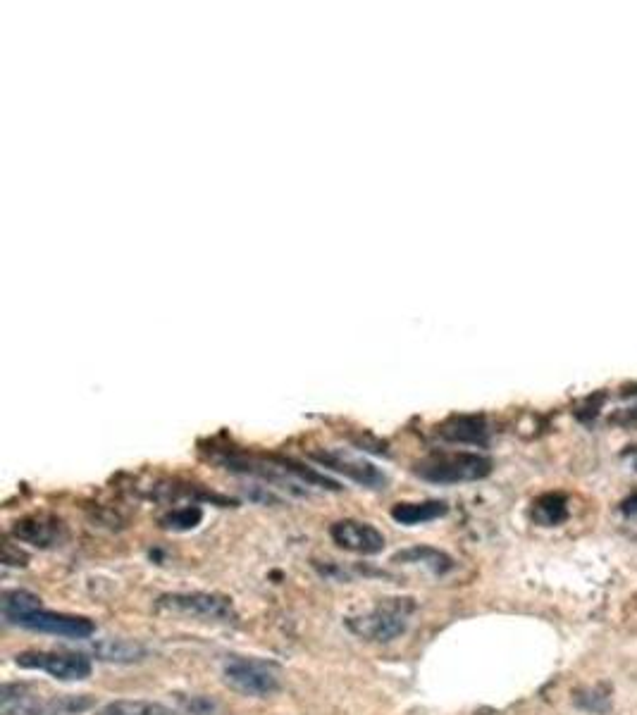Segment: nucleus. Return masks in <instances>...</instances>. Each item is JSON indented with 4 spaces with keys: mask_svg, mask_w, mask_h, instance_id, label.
<instances>
[{
    "mask_svg": "<svg viewBox=\"0 0 637 715\" xmlns=\"http://www.w3.org/2000/svg\"><path fill=\"white\" fill-rule=\"evenodd\" d=\"M222 680L232 692L253 696V699H268V696L280 692L282 687L280 670L275 663L246 656H232L222 665Z\"/></svg>",
    "mask_w": 637,
    "mask_h": 715,
    "instance_id": "obj_5",
    "label": "nucleus"
},
{
    "mask_svg": "<svg viewBox=\"0 0 637 715\" xmlns=\"http://www.w3.org/2000/svg\"><path fill=\"white\" fill-rule=\"evenodd\" d=\"M12 537L22 544L36 546V549H55V546H60L67 539V527L55 515H27V518L17 520L12 525Z\"/></svg>",
    "mask_w": 637,
    "mask_h": 715,
    "instance_id": "obj_10",
    "label": "nucleus"
},
{
    "mask_svg": "<svg viewBox=\"0 0 637 715\" xmlns=\"http://www.w3.org/2000/svg\"><path fill=\"white\" fill-rule=\"evenodd\" d=\"M89 656L103 663H141L148 658V649L134 639H96L89 646Z\"/></svg>",
    "mask_w": 637,
    "mask_h": 715,
    "instance_id": "obj_12",
    "label": "nucleus"
},
{
    "mask_svg": "<svg viewBox=\"0 0 637 715\" xmlns=\"http://www.w3.org/2000/svg\"><path fill=\"white\" fill-rule=\"evenodd\" d=\"M437 434L451 444H468V446H485L490 439V429H487L485 418L480 415H456L437 427Z\"/></svg>",
    "mask_w": 637,
    "mask_h": 715,
    "instance_id": "obj_11",
    "label": "nucleus"
},
{
    "mask_svg": "<svg viewBox=\"0 0 637 715\" xmlns=\"http://www.w3.org/2000/svg\"><path fill=\"white\" fill-rule=\"evenodd\" d=\"M621 511L626 513V515L637 513V496H630L628 501H623V503H621Z\"/></svg>",
    "mask_w": 637,
    "mask_h": 715,
    "instance_id": "obj_21",
    "label": "nucleus"
},
{
    "mask_svg": "<svg viewBox=\"0 0 637 715\" xmlns=\"http://www.w3.org/2000/svg\"><path fill=\"white\" fill-rule=\"evenodd\" d=\"M492 472V460L480 453L451 451V453H430L413 463V475L423 482L432 484H461L485 480Z\"/></svg>",
    "mask_w": 637,
    "mask_h": 715,
    "instance_id": "obj_3",
    "label": "nucleus"
},
{
    "mask_svg": "<svg viewBox=\"0 0 637 715\" xmlns=\"http://www.w3.org/2000/svg\"><path fill=\"white\" fill-rule=\"evenodd\" d=\"M96 706L91 694H58L32 682H5L0 715H82Z\"/></svg>",
    "mask_w": 637,
    "mask_h": 715,
    "instance_id": "obj_1",
    "label": "nucleus"
},
{
    "mask_svg": "<svg viewBox=\"0 0 637 715\" xmlns=\"http://www.w3.org/2000/svg\"><path fill=\"white\" fill-rule=\"evenodd\" d=\"M177 704L179 711H184L187 715H218V704L208 696L201 694H177Z\"/></svg>",
    "mask_w": 637,
    "mask_h": 715,
    "instance_id": "obj_19",
    "label": "nucleus"
},
{
    "mask_svg": "<svg viewBox=\"0 0 637 715\" xmlns=\"http://www.w3.org/2000/svg\"><path fill=\"white\" fill-rule=\"evenodd\" d=\"M96 715H179L177 708H172L163 701L148 699H120L101 706Z\"/></svg>",
    "mask_w": 637,
    "mask_h": 715,
    "instance_id": "obj_15",
    "label": "nucleus"
},
{
    "mask_svg": "<svg viewBox=\"0 0 637 715\" xmlns=\"http://www.w3.org/2000/svg\"><path fill=\"white\" fill-rule=\"evenodd\" d=\"M156 611L199 620V623H237L239 615L230 596L218 592H172L158 596Z\"/></svg>",
    "mask_w": 637,
    "mask_h": 715,
    "instance_id": "obj_4",
    "label": "nucleus"
},
{
    "mask_svg": "<svg viewBox=\"0 0 637 715\" xmlns=\"http://www.w3.org/2000/svg\"><path fill=\"white\" fill-rule=\"evenodd\" d=\"M36 608L41 606V599L32 592H27V589H8V592L3 594V618L5 623L12 618H17V615L36 611Z\"/></svg>",
    "mask_w": 637,
    "mask_h": 715,
    "instance_id": "obj_17",
    "label": "nucleus"
},
{
    "mask_svg": "<svg viewBox=\"0 0 637 715\" xmlns=\"http://www.w3.org/2000/svg\"><path fill=\"white\" fill-rule=\"evenodd\" d=\"M449 513V506L444 501H404L392 506V520L404 527L425 525V522L439 520Z\"/></svg>",
    "mask_w": 637,
    "mask_h": 715,
    "instance_id": "obj_13",
    "label": "nucleus"
},
{
    "mask_svg": "<svg viewBox=\"0 0 637 715\" xmlns=\"http://www.w3.org/2000/svg\"><path fill=\"white\" fill-rule=\"evenodd\" d=\"M15 665L24 670H39V673L51 675L60 682H82L89 680L91 673H94L91 656L79 654V651L29 649L15 656Z\"/></svg>",
    "mask_w": 637,
    "mask_h": 715,
    "instance_id": "obj_6",
    "label": "nucleus"
},
{
    "mask_svg": "<svg viewBox=\"0 0 637 715\" xmlns=\"http://www.w3.org/2000/svg\"><path fill=\"white\" fill-rule=\"evenodd\" d=\"M311 458L318 465H323L327 470H335L339 475L349 477L361 487L380 491L387 489V475L380 468H375L373 463L361 456H354V453L342 451V449H325V451H313Z\"/></svg>",
    "mask_w": 637,
    "mask_h": 715,
    "instance_id": "obj_8",
    "label": "nucleus"
},
{
    "mask_svg": "<svg viewBox=\"0 0 637 715\" xmlns=\"http://www.w3.org/2000/svg\"><path fill=\"white\" fill-rule=\"evenodd\" d=\"M533 518L540 527H556L568 518V503L564 494H544L533 503Z\"/></svg>",
    "mask_w": 637,
    "mask_h": 715,
    "instance_id": "obj_16",
    "label": "nucleus"
},
{
    "mask_svg": "<svg viewBox=\"0 0 637 715\" xmlns=\"http://www.w3.org/2000/svg\"><path fill=\"white\" fill-rule=\"evenodd\" d=\"M416 608L418 603L411 596H387V599L377 601L368 613L346 618V627L366 642L389 644L408 630Z\"/></svg>",
    "mask_w": 637,
    "mask_h": 715,
    "instance_id": "obj_2",
    "label": "nucleus"
},
{
    "mask_svg": "<svg viewBox=\"0 0 637 715\" xmlns=\"http://www.w3.org/2000/svg\"><path fill=\"white\" fill-rule=\"evenodd\" d=\"M3 563L8 565V568H10V565L24 568V565H27V556H24L20 549H15V546H12L10 542H5L3 544Z\"/></svg>",
    "mask_w": 637,
    "mask_h": 715,
    "instance_id": "obj_20",
    "label": "nucleus"
},
{
    "mask_svg": "<svg viewBox=\"0 0 637 715\" xmlns=\"http://www.w3.org/2000/svg\"><path fill=\"white\" fill-rule=\"evenodd\" d=\"M330 537L339 549L358 553V556H375L385 549V534L370 522L339 520L330 527Z\"/></svg>",
    "mask_w": 637,
    "mask_h": 715,
    "instance_id": "obj_9",
    "label": "nucleus"
},
{
    "mask_svg": "<svg viewBox=\"0 0 637 715\" xmlns=\"http://www.w3.org/2000/svg\"><path fill=\"white\" fill-rule=\"evenodd\" d=\"M201 520H203V511L199 506H179V508H172L170 513H165L163 518H160V525H163L165 530L187 532V530H194V527H199Z\"/></svg>",
    "mask_w": 637,
    "mask_h": 715,
    "instance_id": "obj_18",
    "label": "nucleus"
},
{
    "mask_svg": "<svg viewBox=\"0 0 637 715\" xmlns=\"http://www.w3.org/2000/svg\"><path fill=\"white\" fill-rule=\"evenodd\" d=\"M10 625L24 627V630L53 634V637L65 639H89L94 637L96 623L86 615H72V613H58L46 611V608H36V611L22 613L17 618L8 620Z\"/></svg>",
    "mask_w": 637,
    "mask_h": 715,
    "instance_id": "obj_7",
    "label": "nucleus"
},
{
    "mask_svg": "<svg viewBox=\"0 0 637 715\" xmlns=\"http://www.w3.org/2000/svg\"><path fill=\"white\" fill-rule=\"evenodd\" d=\"M392 563H404V565H423L428 568L432 575H447V572L454 570V558L447 556L444 551L432 549V546H411L406 551H397L392 556Z\"/></svg>",
    "mask_w": 637,
    "mask_h": 715,
    "instance_id": "obj_14",
    "label": "nucleus"
}]
</instances>
